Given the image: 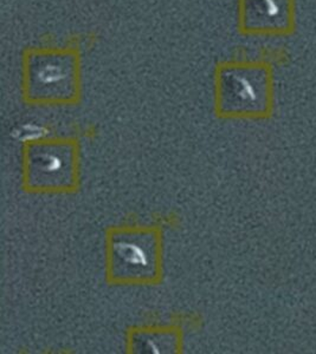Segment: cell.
<instances>
[{
  "instance_id": "cell-1",
  "label": "cell",
  "mask_w": 316,
  "mask_h": 354,
  "mask_svg": "<svg viewBox=\"0 0 316 354\" xmlns=\"http://www.w3.org/2000/svg\"><path fill=\"white\" fill-rule=\"evenodd\" d=\"M216 116L230 121H265L275 113V76L267 62L235 59L217 64Z\"/></svg>"
},
{
  "instance_id": "cell-2",
  "label": "cell",
  "mask_w": 316,
  "mask_h": 354,
  "mask_svg": "<svg viewBox=\"0 0 316 354\" xmlns=\"http://www.w3.org/2000/svg\"><path fill=\"white\" fill-rule=\"evenodd\" d=\"M82 55L75 46H35L21 57V97L37 106L78 104Z\"/></svg>"
},
{
  "instance_id": "cell-3",
  "label": "cell",
  "mask_w": 316,
  "mask_h": 354,
  "mask_svg": "<svg viewBox=\"0 0 316 354\" xmlns=\"http://www.w3.org/2000/svg\"><path fill=\"white\" fill-rule=\"evenodd\" d=\"M105 279L114 286H153L164 278L161 230L152 225L113 227L105 234Z\"/></svg>"
},
{
  "instance_id": "cell-4",
  "label": "cell",
  "mask_w": 316,
  "mask_h": 354,
  "mask_svg": "<svg viewBox=\"0 0 316 354\" xmlns=\"http://www.w3.org/2000/svg\"><path fill=\"white\" fill-rule=\"evenodd\" d=\"M81 185L78 140L44 137L28 140L23 150V188L31 194H73Z\"/></svg>"
},
{
  "instance_id": "cell-5",
  "label": "cell",
  "mask_w": 316,
  "mask_h": 354,
  "mask_svg": "<svg viewBox=\"0 0 316 354\" xmlns=\"http://www.w3.org/2000/svg\"><path fill=\"white\" fill-rule=\"evenodd\" d=\"M296 0H238L237 26L249 37H288L296 30Z\"/></svg>"
},
{
  "instance_id": "cell-6",
  "label": "cell",
  "mask_w": 316,
  "mask_h": 354,
  "mask_svg": "<svg viewBox=\"0 0 316 354\" xmlns=\"http://www.w3.org/2000/svg\"><path fill=\"white\" fill-rule=\"evenodd\" d=\"M183 351V333L175 326L134 327L127 335V352L175 354Z\"/></svg>"
}]
</instances>
